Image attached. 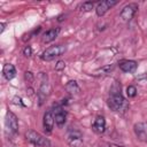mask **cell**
<instances>
[{
    "mask_svg": "<svg viewBox=\"0 0 147 147\" xmlns=\"http://www.w3.org/2000/svg\"><path fill=\"white\" fill-rule=\"evenodd\" d=\"M124 103V98L122 96L121 94V87H116V90L111 88V93H110V96L108 98L107 100V105L108 107L113 110V111H117L122 108Z\"/></svg>",
    "mask_w": 147,
    "mask_h": 147,
    "instance_id": "cell-1",
    "label": "cell"
},
{
    "mask_svg": "<svg viewBox=\"0 0 147 147\" xmlns=\"http://www.w3.org/2000/svg\"><path fill=\"white\" fill-rule=\"evenodd\" d=\"M25 137H26V140L30 144L34 145L36 147H49L51 146V141L34 130H29L25 133Z\"/></svg>",
    "mask_w": 147,
    "mask_h": 147,
    "instance_id": "cell-2",
    "label": "cell"
},
{
    "mask_svg": "<svg viewBox=\"0 0 147 147\" xmlns=\"http://www.w3.org/2000/svg\"><path fill=\"white\" fill-rule=\"evenodd\" d=\"M67 51L65 46L63 45H54V46H49L48 48H46L41 55V59L44 61H52L55 57L61 56L64 52Z\"/></svg>",
    "mask_w": 147,
    "mask_h": 147,
    "instance_id": "cell-3",
    "label": "cell"
},
{
    "mask_svg": "<svg viewBox=\"0 0 147 147\" xmlns=\"http://www.w3.org/2000/svg\"><path fill=\"white\" fill-rule=\"evenodd\" d=\"M137 9H138V5L137 3H129V5H126V6L123 7L119 16H121V18L124 22H129L133 17V15L136 14Z\"/></svg>",
    "mask_w": 147,
    "mask_h": 147,
    "instance_id": "cell-4",
    "label": "cell"
},
{
    "mask_svg": "<svg viewBox=\"0 0 147 147\" xmlns=\"http://www.w3.org/2000/svg\"><path fill=\"white\" fill-rule=\"evenodd\" d=\"M115 5H117V1L116 0H103V1H100L98 5H96V8H95V11H96V15L98 16H103L110 8H113Z\"/></svg>",
    "mask_w": 147,
    "mask_h": 147,
    "instance_id": "cell-5",
    "label": "cell"
},
{
    "mask_svg": "<svg viewBox=\"0 0 147 147\" xmlns=\"http://www.w3.org/2000/svg\"><path fill=\"white\" fill-rule=\"evenodd\" d=\"M6 127L10 133H16L18 131V121L14 113L8 111L6 114Z\"/></svg>",
    "mask_w": 147,
    "mask_h": 147,
    "instance_id": "cell-6",
    "label": "cell"
},
{
    "mask_svg": "<svg viewBox=\"0 0 147 147\" xmlns=\"http://www.w3.org/2000/svg\"><path fill=\"white\" fill-rule=\"evenodd\" d=\"M133 131H134L136 137L139 140H141V141H144V142L147 144V123L139 122V123L134 124Z\"/></svg>",
    "mask_w": 147,
    "mask_h": 147,
    "instance_id": "cell-7",
    "label": "cell"
},
{
    "mask_svg": "<svg viewBox=\"0 0 147 147\" xmlns=\"http://www.w3.org/2000/svg\"><path fill=\"white\" fill-rule=\"evenodd\" d=\"M82 133L77 130H70L67 134V140L68 142L74 146V147H79L83 145V139H82Z\"/></svg>",
    "mask_w": 147,
    "mask_h": 147,
    "instance_id": "cell-8",
    "label": "cell"
},
{
    "mask_svg": "<svg viewBox=\"0 0 147 147\" xmlns=\"http://www.w3.org/2000/svg\"><path fill=\"white\" fill-rule=\"evenodd\" d=\"M54 123H55L54 113L52 110L46 111L45 115H44V119H42V125H44V130H45L46 133H51L53 131Z\"/></svg>",
    "mask_w": 147,
    "mask_h": 147,
    "instance_id": "cell-9",
    "label": "cell"
},
{
    "mask_svg": "<svg viewBox=\"0 0 147 147\" xmlns=\"http://www.w3.org/2000/svg\"><path fill=\"white\" fill-rule=\"evenodd\" d=\"M92 129L95 133H103L105 130H106V119L103 116H98L95 119H94V123L92 125Z\"/></svg>",
    "mask_w": 147,
    "mask_h": 147,
    "instance_id": "cell-10",
    "label": "cell"
},
{
    "mask_svg": "<svg viewBox=\"0 0 147 147\" xmlns=\"http://www.w3.org/2000/svg\"><path fill=\"white\" fill-rule=\"evenodd\" d=\"M65 118H67V114L62 108H57L54 111V119H55V124L59 127H62L65 123Z\"/></svg>",
    "mask_w": 147,
    "mask_h": 147,
    "instance_id": "cell-11",
    "label": "cell"
},
{
    "mask_svg": "<svg viewBox=\"0 0 147 147\" xmlns=\"http://www.w3.org/2000/svg\"><path fill=\"white\" fill-rule=\"evenodd\" d=\"M59 32H60V29L59 28H56V29H49V30H47L44 34H42V37H41V40H42V42H45V44H47V42H51V41H53L56 37H57V34H59Z\"/></svg>",
    "mask_w": 147,
    "mask_h": 147,
    "instance_id": "cell-12",
    "label": "cell"
},
{
    "mask_svg": "<svg viewBox=\"0 0 147 147\" xmlns=\"http://www.w3.org/2000/svg\"><path fill=\"white\" fill-rule=\"evenodd\" d=\"M119 69L124 72H133L137 69V62L132 60H125L119 63Z\"/></svg>",
    "mask_w": 147,
    "mask_h": 147,
    "instance_id": "cell-13",
    "label": "cell"
},
{
    "mask_svg": "<svg viewBox=\"0 0 147 147\" xmlns=\"http://www.w3.org/2000/svg\"><path fill=\"white\" fill-rule=\"evenodd\" d=\"M2 74H3V76H5V78H6L7 80H10V79H13V78L15 77V75H16V69H15V67H14L13 64L6 63V64L3 65Z\"/></svg>",
    "mask_w": 147,
    "mask_h": 147,
    "instance_id": "cell-14",
    "label": "cell"
},
{
    "mask_svg": "<svg viewBox=\"0 0 147 147\" xmlns=\"http://www.w3.org/2000/svg\"><path fill=\"white\" fill-rule=\"evenodd\" d=\"M65 90H67L69 93H71V94H77V93L79 92V86H78V84H77L76 80H70V82L67 83Z\"/></svg>",
    "mask_w": 147,
    "mask_h": 147,
    "instance_id": "cell-15",
    "label": "cell"
},
{
    "mask_svg": "<svg viewBox=\"0 0 147 147\" xmlns=\"http://www.w3.org/2000/svg\"><path fill=\"white\" fill-rule=\"evenodd\" d=\"M93 6H94V2L86 1V2H83L78 8H79L80 11H90L91 9H93Z\"/></svg>",
    "mask_w": 147,
    "mask_h": 147,
    "instance_id": "cell-16",
    "label": "cell"
},
{
    "mask_svg": "<svg viewBox=\"0 0 147 147\" xmlns=\"http://www.w3.org/2000/svg\"><path fill=\"white\" fill-rule=\"evenodd\" d=\"M126 94H127L129 98L136 96V95H137V88H136V86H133V85L127 86V88H126Z\"/></svg>",
    "mask_w": 147,
    "mask_h": 147,
    "instance_id": "cell-17",
    "label": "cell"
},
{
    "mask_svg": "<svg viewBox=\"0 0 147 147\" xmlns=\"http://www.w3.org/2000/svg\"><path fill=\"white\" fill-rule=\"evenodd\" d=\"M64 68H65V63H64L63 61H59L57 64L55 65V70H57V71H59V70H62V69H64Z\"/></svg>",
    "mask_w": 147,
    "mask_h": 147,
    "instance_id": "cell-18",
    "label": "cell"
},
{
    "mask_svg": "<svg viewBox=\"0 0 147 147\" xmlns=\"http://www.w3.org/2000/svg\"><path fill=\"white\" fill-rule=\"evenodd\" d=\"M23 53H24L25 56H30V55L32 54V49H31V47H30V46H26V47L24 48Z\"/></svg>",
    "mask_w": 147,
    "mask_h": 147,
    "instance_id": "cell-19",
    "label": "cell"
},
{
    "mask_svg": "<svg viewBox=\"0 0 147 147\" xmlns=\"http://www.w3.org/2000/svg\"><path fill=\"white\" fill-rule=\"evenodd\" d=\"M107 147H124V146H121V145H116V144H109Z\"/></svg>",
    "mask_w": 147,
    "mask_h": 147,
    "instance_id": "cell-20",
    "label": "cell"
},
{
    "mask_svg": "<svg viewBox=\"0 0 147 147\" xmlns=\"http://www.w3.org/2000/svg\"><path fill=\"white\" fill-rule=\"evenodd\" d=\"M3 29H5V23H1V30H0V32H2Z\"/></svg>",
    "mask_w": 147,
    "mask_h": 147,
    "instance_id": "cell-21",
    "label": "cell"
}]
</instances>
